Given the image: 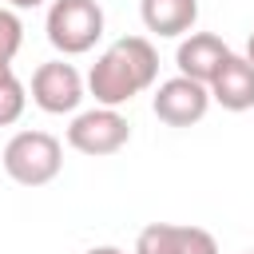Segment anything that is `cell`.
Segmentation results:
<instances>
[{"mask_svg":"<svg viewBox=\"0 0 254 254\" xmlns=\"http://www.w3.org/2000/svg\"><path fill=\"white\" fill-rule=\"evenodd\" d=\"M159 79V52L147 36H119L115 44H107L91 71H87V91L95 99V107H123L135 95H143L147 87H155Z\"/></svg>","mask_w":254,"mask_h":254,"instance_id":"cell-1","label":"cell"},{"mask_svg":"<svg viewBox=\"0 0 254 254\" xmlns=\"http://www.w3.org/2000/svg\"><path fill=\"white\" fill-rule=\"evenodd\" d=\"M4 175L20 187H48L64 171V143L52 131H16L4 143Z\"/></svg>","mask_w":254,"mask_h":254,"instance_id":"cell-2","label":"cell"},{"mask_svg":"<svg viewBox=\"0 0 254 254\" xmlns=\"http://www.w3.org/2000/svg\"><path fill=\"white\" fill-rule=\"evenodd\" d=\"M103 8L95 0H52L44 16L48 44L60 56H83L103 40Z\"/></svg>","mask_w":254,"mask_h":254,"instance_id":"cell-3","label":"cell"},{"mask_svg":"<svg viewBox=\"0 0 254 254\" xmlns=\"http://www.w3.org/2000/svg\"><path fill=\"white\" fill-rule=\"evenodd\" d=\"M127 143H131V123L115 107H91V111H79L67 123V147L87 155V159L119 155Z\"/></svg>","mask_w":254,"mask_h":254,"instance_id":"cell-4","label":"cell"},{"mask_svg":"<svg viewBox=\"0 0 254 254\" xmlns=\"http://www.w3.org/2000/svg\"><path fill=\"white\" fill-rule=\"evenodd\" d=\"M32 103L48 115H71L83 95H87V79L75 71V64L67 60H48L32 71V87H28Z\"/></svg>","mask_w":254,"mask_h":254,"instance_id":"cell-5","label":"cell"},{"mask_svg":"<svg viewBox=\"0 0 254 254\" xmlns=\"http://www.w3.org/2000/svg\"><path fill=\"white\" fill-rule=\"evenodd\" d=\"M151 111L167 127H190L210 111V91H206V83H194L187 75H171L155 87Z\"/></svg>","mask_w":254,"mask_h":254,"instance_id":"cell-6","label":"cell"},{"mask_svg":"<svg viewBox=\"0 0 254 254\" xmlns=\"http://www.w3.org/2000/svg\"><path fill=\"white\" fill-rule=\"evenodd\" d=\"M131 254H218V242L202 226L183 222H147Z\"/></svg>","mask_w":254,"mask_h":254,"instance_id":"cell-7","label":"cell"},{"mask_svg":"<svg viewBox=\"0 0 254 254\" xmlns=\"http://www.w3.org/2000/svg\"><path fill=\"white\" fill-rule=\"evenodd\" d=\"M226 60H230V48H226L222 36H214V32H190V36H183L179 48H175V67H179V75H187V79H194V83H210Z\"/></svg>","mask_w":254,"mask_h":254,"instance_id":"cell-8","label":"cell"},{"mask_svg":"<svg viewBox=\"0 0 254 254\" xmlns=\"http://www.w3.org/2000/svg\"><path fill=\"white\" fill-rule=\"evenodd\" d=\"M206 91H210V103H218L222 111H250L254 107V64L230 52V60L206 83Z\"/></svg>","mask_w":254,"mask_h":254,"instance_id":"cell-9","label":"cell"},{"mask_svg":"<svg viewBox=\"0 0 254 254\" xmlns=\"http://www.w3.org/2000/svg\"><path fill=\"white\" fill-rule=\"evenodd\" d=\"M139 20L159 40L190 36L198 24V0H139Z\"/></svg>","mask_w":254,"mask_h":254,"instance_id":"cell-10","label":"cell"},{"mask_svg":"<svg viewBox=\"0 0 254 254\" xmlns=\"http://www.w3.org/2000/svg\"><path fill=\"white\" fill-rule=\"evenodd\" d=\"M24 107H28V87H24L16 75H12V79H4V83H0V127L20 123Z\"/></svg>","mask_w":254,"mask_h":254,"instance_id":"cell-11","label":"cell"},{"mask_svg":"<svg viewBox=\"0 0 254 254\" xmlns=\"http://www.w3.org/2000/svg\"><path fill=\"white\" fill-rule=\"evenodd\" d=\"M24 48V20L12 8H0V60H16Z\"/></svg>","mask_w":254,"mask_h":254,"instance_id":"cell-12","label":"cell"},{"mask_svg":"<svg viewBox=\"0 0 254 254\" xmlns=\"http://www.w3.org/2000/svg\"><path fill=\"white\" fill-rule=\"evenodd\" d=\"M40 4H48V0H4V8H12V12H20V8H40Z\"/></svg>","mask_w":254,"mask_h":254,"instance_id":"cell-13","label":"cell"},{"mask_svg":"<svg viewBox=\"0 0 254 254\" xmlns=\"http://www.w3.org/2000/svg\"><path fill=\"white\" fill-rule=\"evenodd\" d=\"M87 254H127V250H119V246H91Z\"/></svg>","mask_w":254,"mask_h":254,"instance_id":"cell-14","label":"cell"},{"mask_svg":"<svg viewBox=\"0 0 254 254\" xmlns=\"http://www.w3.org/2000/svg\"><path fill=\"white\" fill-rule=\"evenodd\" d=\"M12 75H16V71H12V60H0V83L12 79Z\"/></svg>","mask_w":254,"mask_h":254,"instance_id":"cell-15","label":"cell"},{"mask_svg":"<svg viewBox=\"0 0 254 254\" xmlns=\"http://www.w3.org/2000/svg\"><path fill=\"white\" fill-rule=\"evenodd\" d=\"M246 254H254V250H246Z\"/></svg>","mask_w":254,"mask_h":254,"instance_id":"cell-16","label":"cell"}]
</instances>
